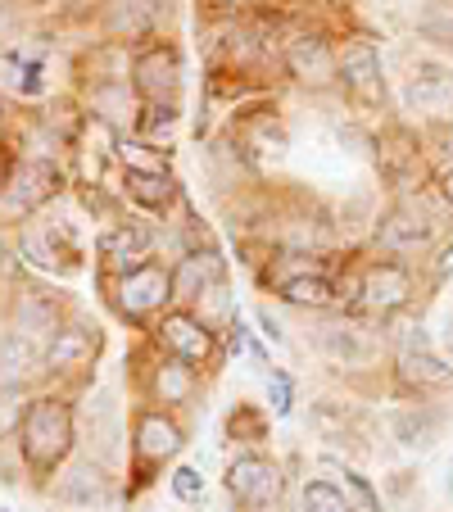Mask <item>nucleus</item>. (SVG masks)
Returning a JSON list of instances; mask_svg holds the SVG:
<instances>
[{
  "label": "nucleus",
  "instance_id": "obj_1",
  "mask_svg": "<svg viewBox=\"0 0 453 512\" xmlns=\"http://www.w3.org/2000/svg\"><path fill=\"white\" fill-rule=\"evenodd\" d=\"M19 440L32 472H55L73 449V413H68L64 399H32Z\"/></svg>",
  "mask_w": 453,
  "mask_h": 512
},
{
  "label": "nucleus",
  "instance_id": "obj_2",
  "mask_svg": "<svg viewBox=\"0 0 453 512\" xmlns=\"http://www.w3.org/2000/svg\"><path fill=\"white\" fill-rule=\"evenodd\" d=\"M55 191H59V168L46 164V159H28V164H19L10 173V182L0 186V218L19 223V218H28Z\"/></svg>",
  "mask_w": 453,
  "mask_h": 512
},
{
  "label": "nucleus",
  "instance_id": "obj_3",
  "mask_svg": "<svg viewBox=\"0 0 453 512\" xmlns=\"http://www.w3.org/2000/svg\"><path fill=\"white\" fill-rule=\"evenodd\" d=\"M132 87L141 91L150 105H173L177 87H182V59H177V50L173 46H150L145 55H136Z\"/></svg>",
  "mask_w": 453,
  "mask_h": 512
},
{
  "label": "nucleus",
  "instance_id": "obj_4",
  "mask_svg": "<svg viewBox=\"0 0 453 512\" xmlns=\"http://www.w3.org/2000/svg\"><path fill=\"white\" fill-rule=\"evenodd\" d=\"M168 300H173V272L155 268V263H141L118 281V313L127 318H145V313L164 309Z\"/></svg>",
  "mask_w": 453,
  "mask_h": 512
},
{
  "label": "nucleus",
  "instance_id": "obj_5",
  "mask_svg": "<svg viewBox=\"0 0 453 512\" xmlns=\"http://www.w3.org/2000/svg\"><path fill=\"white\" fill-rule=\"evenodd\" d=\"M340 78H345V91L358 100V105H381L386 100V78H381V55H376L367 41H349L336 59Z\"/></svg>",
  "mask_w": 453,
  "mask_h": 512
},
{
  "label": "nucleus",
  "instance_id": "obj_6",
  "mask_svg": "<svg viewBox=\"0 0 453 512\" xmlns=\"http://www.w3.org/2000/svg\"><path fill=\"white\" fill-rule=\"evenodd\" d=\"M227 490H232V499L245 503V508H268V503L281 499V472L268 458L245 454L227 467Z\"/></svg>",
  "mask_w": 453,
  "mask_h": 512
},
{
  "label": "nucleus",
  "instance_id": "obj_7",
  "mask_svg": "<svg viewBox=\"0 0 453 512\" xmlns=\"http://www.w3.org/2000/svg\"><path fill=\"white\" fill-rule=\"evenodd\" d=\"M399 377L408 386H449L453 381V368L431 349L422 327H408L404 340H399Z\"/></svg>",
  "mask_w": 453,
  "mask_h": 512
},
{
  "label": "nucleus",
  "instance_id": "obj_8",
  "mask_svg": "<svg viewBox=\"0 0 453 512\" xmlns=\"http://www.w3.org/2000/svg\"><path fill=\"white\" fill-rule=\"evenodd\" d=\"M286 64H290V73H295L299 82H309V87H327V82L340 73V68H336V55L327 50V41H322V37H309V32L290 37Z\"/></svg>",
  "mask_w": 453,
  "mask_h": 512
},
{
  "label": "nucleus",
  "instance_id": "obj_9",
  "mask_svg": "<svg viewBox=\"0 0 453 512\" xmlns=\"http://www.w3.org/2000/svg\"><path fill=\"white\" fill-rule=\"evenodd\" d=\"M404 100L417 114H440L453 105V73L444 64H417L404 87Z\"/></svg>",
  "mask_w": 453,
  "mask_h": 512
},
{
  "label": "nucleus",
  "instance_id": "obj_10",
  "mask_svg": "<svg viewBox=\"0 0 453 512\" xmlns=\"http://www.w3.org/2000/svg\"><path fill=\"white\" fill-rule=\"evenodd\" d=\"M150 250H155V232H150L145 223H118V227H109L105 241H100V254L123 272L141 268Z\"/></svg>",
  "mask_w": 453,
  "mask_h": 512
},
{
  "label": "nucleus",
  "instance_id": "obj_11",
  "mask_svg": "<svg viewBox=\"0 0 453 512\" xmlns=\"http://www.w3.org/2000/svg\"><path fill=\"white\" fill-rule=\"evenodd\" d=\"M159 331H164V345L173 349L182 363H204V358L213 354V331L204 327L200 318H191V313H168Z\"/></svg>",
  "mask_w": 453,
  "mask_h": 512
},
{
  "label": "nucleus",
  "instance_id": "obj_12",
  "mask_svg": "<svg viewBox=\"0 0 453 512\" xmlns=\"http://www.w3.org/2000/svg\"><path fill=\"white\" fill-rule=\"evenodd\" d=\"M408 295H413V281H408V272L399 268V263H372V268L363 272V300L372 304V309L390 313V309H399V304H408Z\"/></svg>",
  "mask_w": 453,
  "mask_h": 512
},
{
  "label": "nucleus",
  "instance_id": "obj_13",
  "mask_svg": "<svg viewBox=\"0 0 453 512\" xmlns=\"http://www.w3.org/2000/svg\"><path fill=\"white\" fill-rule=\"evenodd\" d=\"M177 449H182V431H177L164 413H145L141 422H136V458H141V463H164Z\"/></svg>",
  "mask_w": 453,
  "mask_h": 512
},
{
  "label": "nucleus",
  "instance_id": "obj_14",
  "mask_svg": "<svg viewBox=\"0 0 453 512\" xmlns=\"http://www.w3.org/2000/svg\"><path fill=\"white\" fill-rule=\"evenodd\" d=\"M96 331L87 327H64L55 331V340L46 345V368L50 372H73L82 368V363H91V354H96Z\"/></svg>",
  "mask_w": 453,
  "mask_h": 512
},
{
  "label": "nucleus",
  "instance_id": "obj_15",
  "mask_svg": "<svg viewBox=\"0 0 453 512\" xmlns=\"http://www.w3.org/2000/svg\"><path fill=\"white\" fill-rule=\"evenodd\" d=\"M127 195H132L136 204H145V209H168L177 195L173 177H168V168H159V173H145V168H127Z\"/></svg>",
  "mask_w": 453,
  "mask_h": 512
},
{
  "label": "nucleus",
  "instance_id": "obj_16",
  "mask_svg": "<svg viewBox=\"0 0 453 512\" xmlns=\"http://www.w3.org/2000/svg\"><path fill=\"white\" fill-rule=\"evenodd\" d=\"M431 232H435V223H431V213H426L422 204H399V209L390 213V223H386L390 245H426Z\"/></svg>",
  "mask_w": 453,
  "mask_h": 512
},
{
  "label": "nucleus",
  "instance_id": "obj_17",
  "mask_svg": "<svg viewBox=\"0 0 453 512\" xmlns=\"http://www.w3.org/2000/svg\"><path fill=\"white\" fill-rule=\"evenodd\" d=\"M213 281H218V268H213V259H200V254H186L182 268L173 272V300H200L204 290H213Z\"/></svg>",
  "mask_w": 453,
  "mask_h": 512
},
{
  "label": "nucleus",
  "instance_id": "obj_18",
  "mask_svg": "<svg viewBox=\"0 0 453 512\" xmlns=\"http://www.w3.org/2000/svg\"><path fill=\"white\" fill-rule=\"evenodd\" d=\"M159 23V0H114L109 5V28L127 32V37H141Z\"/></svg>",
  "mask_w": 453,
  "mask_h": 512
},
{
  "label": "nucleus",
  "instance_id": "obj_19",
  "mask_svg": "<svg viewBox=\"0 0 453 512\" xmlns=\"http://www.w3.org/2000/svg\"><path fill=\"white\" fill-rule=\"evenodd\" d=\"M281 300L299 304V309H327V304L336 300V286H331L327 277H318V272H304V277H290L286 286H281Z\"/></svg>",
  "mask_w": 453,
  "mask_h": 512
},
{
  "label": "nucleus",
  "instance_id": "obj_20",
  "mask_svg": "<svg viewBox=\"0 0 453 512\" xmlns=\"http://www.w3.org/2000/svg\"><path fill=\"white\" fill-rule=\"evenodd\" d=\"M191 390H195V377H191V368H186L182 358H168V363L155 368V395L164 399V404H186Z\"/></svg>",
  "mask_w": 453,
  "mask_h": 512
},
{
  "label": "nucleus",
  "instance_id": "obj_21",
  "mask_svg": "<svg viewBox=\"0 0 453 512\" xmlns=\"http://www.w3.org/2000/svg\"><path fill=\"white\" fill-rule=\"evenodd\" d=\"M41 349H37V340L28 336V331H10V336H0V363L10 372H32L41 363Z\"/></svg>",
  "mask_w": 453,
  "mask_h": 512
},
{
  "label": "nucleus",
  "instance_id": "obj_22",
  "mask_svg": "<svg viewBox=\"0 0 453 512\" xmlns=\"http://www.w3.org/2000/svg\"><path fill=\"white\" fill-rule=\"evenodd\" d=\"M5 87L14 96H41V59H28L19 50H10L5 59Z\"/></svg>",
  "mask_w": 453,
  "mask_h": 512
},
{
  "label": "nucleus",
  "instance_id": "obj_23",
  "mask_svg": "<svg viewBox=\"0 0 453 512\" xmlns=\"http://www.w3.org/2000/svg\"><path fill=\"white\" fill-rule=\"evenodd\" d=\"M435 435V417L431 413H395V440L408 449H422L431 445Z\"/></svg>",
  "mask_w": 453,
  "mask_h": 512
},
{
  "label": "nucleus",
  "instance_id": "obj_24",
  "mask_svg": "<svg viewBox=\"0 0 453 512\" xmlns=\"http://www.w3.org/2000/svg\"><path fill=\"white\" fill-rule=\"evenodd\" d=\"M28 395L23 386H0V440L14 431H23V417H28Z\"/></svg>",
  "mask_w": 453,
  "mask_h": 512
},
{
  "label": "nucleus",
  "instance_id": "obj_25",
  "mask_svg": "<svg viewBox=\"0 0 453 512\" xmlns=\"http://www.w3.org/2000/svg\"><path fill=\"white\" fill-rule=\"evenodd\" d=\"M299 512H349L345 508V494L327 481H309L304 494H299Z\"/></svg>",
  "mask_w": 453,
  "mask_h": 512
},
{
  "label": "nucleus",
  "instance_id": "obj_26",
  "mask_svg": "<svg viewBox=\"0 0 453 512\" xmlns=\"http://www.w3.org/2000/svg\"><path fill=\"white\" fill-rule=\"evenodd\" d=\"M422 32L435 41H453V0H431V5H426Z\"/></svg>",
  "mask_w": 453,
  "mask_h": 512
},
{
  "label": "nucleus",
  "instance_id": "obj_27",
  "mask_svg": "<svg viewBox=\"0 0 453 512\" xmlns=\"http://www.w3.org/2000/svg\"><path fill=\"white\" fill-rule=\"evenodd\" d=\"M318 345L327 349L331 358H363V345H358V336H354V331H345V327H322L318 331Z\"/></svg>",
  "mask_w": 453,
  "mask_h": 512
},
{
  "label": "nucleus",
  "instance_id": "obj_28",
  "mask_svg": "<svg viewBox=\"0 0 453 512\" xmlns=\"http://www.w3.org/2000/svg\"><path fill=\"white\" fill-rule=\"evenodd\" d=\"M345 508L349 512H381V503H376V494H372V485L363 481V476H354V472H345Z\"/></svg>",
  "mask_w": 453,
  "mask_h": 512
},
{
  "label": "nucleus",
  "instance_id": "obj_29",
  "mask_svg": "<svg viewBox=\"0 0 453 512\" xmlns=\"http://www.w3.org/2000/svg\"><path fill=\"white\" fill-rule=\"evenodd\" d=\"M64 494H68V499H78V503H87V499H100V472H96V467H91V463H82L78 472L68 476Z\"/></svg>",
  "mask_w": 453,
  "mask_h": 512
},
{
  "label": "nucleus",
  "instance_id": "obj_30",
  "mask_svg": "<svg viewBox=\"0 0 453 512\" xmlns=\"http://www.w3.org/2000/svg\"><path fill=\"white\" fill-rule=\"evenodd\" d=\"M173 494L182 503H195L204 494V476L195 472V467H177V472H173Z\"/></svg>",
  "mask_w": 453,
  "mask_h": 512
},
{
  "label": "nucleus",
  "instance_id": "obj_31",
  "mask_svg": "<svg viewBox=\"0 0 453 512\" xmlns=\"http://www.w3.org/2000/svg\"><path fill=\"white\" fill-rule=\"evenodd\" d=\"M268 395H272V408H277V413H290V381L281 377V372H272Z\"/></svg>",
  "mask_w": 453,
  "mask_h": 512
},
{
  "label": "nucleus",
  "instance_id": "obj_32",
  "mask_svg": "<svg viewBox=\"0 0 453 512\" xmlns=\"http://www.w3.org/2000/svg\"><path fill=\"white\" fill-rule=\"evenodd\" d=\"M440 195H444V200H449V204H453V168H449V173H444V177H440Z\"/></svg>",
  "mask_w": 453,
  "mask_h": 512
},
{
  "label": "nucleus",
  "instance_id": "obj_33",
  "mask_svg": "<svg viewBox=\"0 0 453 512\" xmlns=\"http://www.w3.org/2000/svg\"><path fill=\"white\" fill-rule=\"evenodd\" d=\"M259 322H263V331H268V336H272V340H281V327H277V322H272V318H268V313H263V318H259Z\"/></svg>",
  "mask_w": 453,
  "mask_h": 512
},
{
  "label": "nucleus",
  "instance_id": "obj_34",
  "mask_svg": "<svg viewBox=\"0 0 453 512\" xmlns=\"http://www.w3.org/2000/svg\"><path fill=\"white\" fill-rule=\"evenodd\" d=\"M209 5H218V10H222V5H236V0H209Z\"/></svg>",
  "mask_w": 453,
  "mask_h": 512
},
{
  "label": "nucleus",
  "instance_id": "obj_35",
  "mask_svg": "<svg viewBox=\"0 0 453 512\" xmlns=\"http://www.w3.org/2000/svg\"><path fill=\"white\" fill-rule=\"evenodd\" d=\"M0 512H10V508H0Z\"/></svg>",
  "mask_w": 453,
  "mask_h": 512
},
{
  "label": "nucleus",
  "instance_id": "obj_36",
  "mask_svg": "<svg viewBox=\"0 0 453 512\" xmlns=\"http://www.w3.org/2000/svg\"><path fill=\"white\" fill-rule=\"evenodd\" d=\"M449 472H453V463H449Z\"/></svg>",
  "mask_w": 453,
  "mask_h": 512
}]
</instances>
